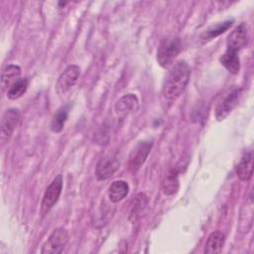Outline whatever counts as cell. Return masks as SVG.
Listing matches in <instances>:
<instances>
[{"instance_id":"6da1fadb","label":"cell","mask_w":254,"mask_h":254,"mask_svg":"<svg viewBox=\"0 0 254 254\" xmlns=\"http://www.w3.org/2000/svg\"><path fill=\"white\" fill-rule=\"evenodd\" d=\"M190 77V67L184 61L176 62L168 71L163 83V95L167 99H176L187 87Z\"/></svg>"},{"instance_id":"7a4b0ae2","label":"cell","mask_w":254,"mask_h":254,"mask_svg":"<svg viewBox=\"0 0 254 254\" xmlns=\"http://www.w3.org/2000/svg\"><path fill=\"white\" fill-rule=\"evenodd\" d=\"M182 51V42L178 37H169L164 39L157 52V61L162 67H168L173 64L175 59Z\"/></svg>"},{"instance_id":"3957f363","label":"cell","mask_w":254,"mask_h":254,"mask_svg":"<svg viewBox=\"0 0 254 254\" xmlns=\"http://www.w3.org/2000/svg\"><path fill=\"white\" fill-rule=\"evenodd\" d=\"M152 147H153L152 140H144L137 143V145L133 148V150L129 155L128 168L131 173L136 174L140 170L142 165L145 163Z\"/></svg>"},{"instance_id":"277c9868","label":"cell","mask_w":254,"mask_h":254,"mask_svg":"<svg viewBox=\"0 0 254 254\" xmlns=\"http://www.w3.org/2000/svg\"><path fill=\"white\" fill-rule=\"evenodd\" d=\"M63 190V176L58 175L52 183L49 185V187L46 189V191L44 193L42 203H41V213L43 215L47 214L53 206L58 202L60 195L62 193Z\"/></svg>"},{"instance_id":"5b68a950","label":"cell","mask_w":254,"mask_h":254,"mask_svg":"<svg viewBox=\"0 0 254 254\" xmlns=\"http://www.w3.org/2000/svg\"><path fill=\"white\" fill-rule=\"evenodd\" d=\"M68 241V233L64 228L55 229L42 247L43 254H60Z\"/></svg>"},{"instance_id":"8992f818","label":"cell","mask_w":254,"mask_h":254,"mask_svg":"<svg viewBox=\"0 0 254 254\" xmlns=\"http://www.w3.org/2000/svg\"><path fill=\"white\" fill-rule=\"evenodd\" d=\"M242 90L240 88H234L229 91L217 104L215 109V117L217 121L224 120L229 113L238 105L241 98Z\"/></svg>"},{"instance_id":"52a82bcc","label":"cell","mask_w":254,"mask_h":254,"mask_svg":"<svg viewBox=\"0 0 254 254\" xmlns=\"http://www.w3.org/2000/svg\"><path fill=\"white\" fill-rule=\"evenodd\" d=\"M80 75V68L76 64H70L68 65L59 76L57 83H56V89L59 94L65 93L68 91L78 80V77Z\"/></svg>"},{"instance_id":"ba28073f","label":"cell","mask_w":254,"mask_h":254,"mask_svg":"<svg viewBox=\"0 0 254 254\" xmlns=\"http://www.w3.org/2000/svg\"><path fill=\"white\" fill-rule=\"evenodd\" d=\"M248 40V28L244 23H241L228 35L226 50L239 53V51L247 45Z\"/></svg>"},{"instance_id":"9c48e42d","label":"cell","mask_w":254,"mask_h":254,"mask_svg":"<svg viewBox=\"0 0 254 254\" xmlns=\"http://www.w3.org/2000/svg\"><path fill=\"white\" fill-rule=\"evenodd\" d=\"M20 121V112L16 108L7 109L1 120V136L3 139H9Z\"/></svg>"},{"instance_id":"30bf717a","label":"cell","mask_w":254,"mask_h":254,"mask_svg":"<svg viewBox=\"0 0 254 254\" xmlns=\"http://www.w3.org/2000/svg\"><path fill=\"white\" fill-rule=\"evenodd\" d=\"M120 167L119 161L114 157H104L100 159L95 169V176L99 181H105L113 176Z\"/></svg>"},{"instance_id":"8fae6325","label":"cell","mask_w":254,"mask_h":254,"mask_svg":"<svg viewBox=\"0 0 254 254\" xmlns=\"http://www.w3.org/2000/svg\"><path fill=\"white\" fill-rule=\"evenodd\" d=\"M139 108L138 97L133 93H128L123 95L115 103L114 109L117 115L125 116L130 113L137 111Z\"/></svg>"},{"instance_id":"7c38bea8","label":"cell","mask_w":254,"mask_h":254,"mask_svg":"<svg viewBox=\"0 0 254 254\" xmlns=\"http://www.w3.org/2000/svg\"><path fill=\"white\" fill-rule=\"evenodd\" d=\"M253 172V153L246 152L240 159L236 167V176L240 181L247 182L251 179Z\"/></svg>"},{"instance_id":"4fadbf2b","label":"cell","mask_w":254,"mask_h":254,"mask_svg":"<svg viewBox=\"0 0 254 254\" xmlns=\"http://www.w3.org/2000/svg\"><path fill=\"white\" fill-rule=\"evenodd\" d=\"M225 242V235L221 231H213L211 232L205 242L204 253L207 254H215L220 253Z\"/></svg>"},{"instance_id":"5bb4252c","label":"cell","mask_w":254,"mask_h":254,"mask_svg":"<svg viewBox=\"0 0 254 254\" xmlns=\"http://www.w3.org/2000/svg\"><path fill=\"white\" fill-rule=\"evenodd\" d=\"M129 192V185L123 180L113 182L108 189V197L112 202H119Z\"/></svg>"},{"instance_id":"9a60e30c","label":"cell","mask_w":254,"mask_h":254,"mask_svg":"<svg viewBox=\"0 0 254 254\" xmlns=\"http://www.w3.org/2000/svg\"><path fill=\"white\" fill-rule=\"evenodd\" d=\"M221 64L232 74H237L240 70V60L238 53L226 50L219 59Z\"/></svg>"},{"instance_id":"2e32d148","label":"cell","mask_w":254,"mask_h":254,"mask_svg":"<svg viewBox=\"0 0 254 254\" xmlns=\"http://www.w3.org/2000/svg\"><path fill=\"white\" fill-rule=\"evenodd\" d=\"M21 74V68L17 64H9L7 65L1 74V85L3 88L10 87L13 83H15Z\"/></svg>"},{"instance_id":"e0dca14e","label":"cell","mask_w":254,"mask_h":254,"mask_svg":"<svg viewBox=\"0 0 254 254\" xmlns=\"http://www.w3.org/2000/svg\"><path fill=\"white\" fill-rule=\"evenodd\" d=\"M68 116V107L62 106L54 115L52 122H51V130L55 133H60L66 122Z\"/></svg>"},{"instance_id":"ac0fdd59","label":"cell","mask_w":254,"mask_h":254,"mask_svg":"<svg viewBox=\"0 0 254 254\" xmlns=\"http://www.w3.org/2000/svg\"><path fill=\"white\" fill-rule=\"evenodd\" d=\"M179 189V176L178 172L175 170H172L169 172V174L166 176L164 182H163V190L164 193L167 195L174 194Z\"/></svg>"},{"instance_id":"d6986e66","label":"cell","mask_w":254,"mask_h":254,"mask_svg":"<svg viewBox=\"0 0 254 254\" xmlns=\"http://www.w3.org/2000/svg\"><path fill=\"white\" fill-rule=\"evenodd\" d=\"M28 88V80L27 78H19L15 83H13L8 91L7 96L10 99H17L21 97Z\"/></svg>"},{"instance_id":"ffe728a7","label":"cell","mask_w":254,"mask_h":254,"mask_svg":"<svg viewBox=\"0 0 254 254\" xmlns=\"http://www.w3.org/2000/svg\"><path fill=\"white\" fill-rule=\"evenodd\" d=\"M232 23H233V20H227V21L216 24L215 26L209 28L204 33V39L208 40V39H212V38H215V37L221 35L222 33L227 31L231 27Z\"/></svg>"},{"instance_id":"44dd1931","label":"cell","mask_w":254,"mask_h":254,"mask_svg":"<svg viewBox=\"0 0 254 254\" xmlns=\"http://www.w3.org/2000/svg\"><path fill=\"white\" fill-rule=\"evenodd\" d=\"M147 204V197L145 194L140 193L137 195V197L134 200V205L132 206L131 216H135V219L138 215H140V212L144 209V207Z\"/></svg>"}]
</instances>
